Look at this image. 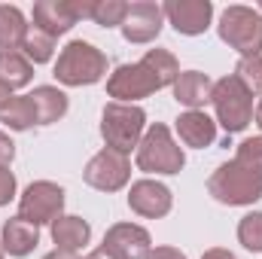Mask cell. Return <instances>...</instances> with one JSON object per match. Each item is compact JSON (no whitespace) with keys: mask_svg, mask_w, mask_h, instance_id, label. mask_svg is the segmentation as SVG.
<instances>
[{"mask_svg":"<svg viewBox=\"0 0 262 259\" xmlns=\"http://www.w3.org/2000/svg\"><path fill=\"white\" fill-rule=\"evenodd\" d=\"M85 259H110V256H107V253H104V250L98 247V250H92V253H89V256H85Z\"/></svg>","mask_w":262,"mask_h":259,"instance_id":"obj_36","label":"cell"},{"mask_svg":"<svg viewBox=\"0 0 262 259\" xmlns=\"http://www.w3.org/2000/svg\"><path fill=\"white\" fill-rule=\"evenodd\" d=\"M95 0H37L34 3V28L49 37L67 34L79 18H92Z\"/></svg>","mask_w":262,"mask_h":259,"instance_id":"obj_8","label":"cell"},{"mask_svg":"<svg viewBox=\"0 0 262 259\" xmlns=\"http://www.w3.org/2000/svg\"><path fill=\"white\" fill-rule=\"evenodd\" d=\"M259 12H262V0H259Z\"/></svg>","mask_w":262,"mask_h":259,"instance_id":"obj_38","label":"cell"},{"mask_svg":"<svg viewBox=\"0 0 262 259\" xmlns=\"http://www.w3.org/2000/svg\"><path fill=\"white\" fill-rule=\"evenodd\" d=\"M253 116H256V125L262 131V98H259V104H256V110H253Z\"/></svg>","mask_w":262,"mask_h":259,"instance_id":"obj_35","label":"cell"},{"mask_svg":"<svg viewBox=\"0 0 262 259\" xmlns=\"http://www.w3.org/2000/svg\"><path fill=\"white\" fill-rule=\"evenodd\" d=\"M165 18L174 25L177 34H186V37H198L210 28V18H213V3L210 0H168L162 6Z\"/></svg>","mask_w":262,"mask_h":259,"instance_id":"obj_12","label":"cell"},{"mask_svg":"<svg viewBox=\"0 0 262 259\" xmlns=\"http://www.w3.org/2000/svg\"><path fill=\"white\" fill-rule=\"evenodd\" d=\"M82 177H85V183H89L92 189H101V192H119V189L131 180V162H128L125 153H116V149L104 146L98 156L89 159Z\"/></svg>","mask_w":262,"mask_h":259,"instance_id":"obj_10","label":"cell"},{"mask_svg":"<svg viewBox=\"0 0 262 259\" xmlns=\"http://www.w3.org/2000/svg\"><path fill=\"white\" fill-rule=\"evenodd\" d=\"M140 61L152 70V76L162 82V89H165V85H174L177 76H180V64H177V58H174L168 49H149Z\"/></svg>","mask_w":262,"mask_h":259,"instance_id":"obj_23","label":"cell"},{"mask_svg":"<svg viewBox=\"0 0 262 259\" xmlns=\"http://www.w3.org/2000/svg\"><path fill=\"white\" fill-rule=\"evenodd\" d=\"M12 159H15V143H12V140H9V137L0 131V165L6 168Z\"/></svg>","mask_w":262,"mask_h":259,"instance_id":"obj_30","label":"cell"},{"mask_svg":"<svg viewBox=\"0 0 262 259\" xmlns=\"http://www.w3.org/2000/svg\"><path fill=\"white\" fill-rule=\"evenodd\" d=\"M0 259H3V247H0Z\"/></svg>","mask_w":262,"mask_h":259,"instance_id":"obj_37","label":"cell"},{"mask_svg":"<svg viewBox=\"0 0 262 259\" xmlns=\"http://www.w3.org/2000/svg\"><path fill=\"white\" fill-rule=\"evenodd\" d=\"M52 73L61 85H95L107 73V55L85 40H73L61 49Z\"/></svg>","mask_w":262,"mask_h":259,"instance_id":"obj_3","label":"cell"},{"mask_svg":"<svg viewBox=\"0 0 262 259\" xmlns=\"http://www.w3.org/2000/svg\"><path fill=\"white\" fill-rule=\"evenodd\" d=\"M177 134H180V140L186 146L204 149V146H210L216 140V122L204 110H186L177 119Z\"/></svg>","mask_w":262,"mask_h":259,"instance_id":"obj_17","label":"cell"},{"mask_svg":"<svg viewBox=\"0 0 262 259\" xmlns=\"http://www.w3.org/2000/svg\"><path fill=\"white\" fill-rule=\"evenodd\" d=\"M28 21L21 15L18 6H6L0 3V52H9V49H21V40L28 34Z\"/></svg>","mask_w":262,"mask_h":259,"instance_id":"obj_20","label":"cell"},{"mask_svg":"<svg viewBox=\"0 0 262 259\" xmlns=\"http://www.w3.org/2000/svg\"><path fill=\"white\" fill-rule=\"evenodd\" d=\"M238 241L244 244V250L262 253V210H253V213L241 217V223H238Z\"/></svg>","mask_w":262,"mask_h":259,"instance_id":"obj_26","label":"cell"},{"mask_svg":"<svg viewBox=\"0 0 262 259\" xmlns=\"http://www.w3.org/2000/svg\"><path fill=\"white\" fill-rule=\"evenodd\" d=\"M220 40L241 52V58H250V55H262V12L259 9H250V6H226L223 15H220Z\"/></svg>","mask_w":262,"mask_h":259,"instance_id":"obj_4","label":"cell"},{"mask_svg":"<svg viewBox=\"0 0 262 259\" xmlns=\"http://www.w3.org/2000/svg\"><path fill=\"white\" fill-rule=\"evenodd\" d=\"M250 95H262V55H250V58H241L235 73H232Z\"/></svg>","mask_w":262,"mask_h":259,"instance_id":"obj_27","label":"cell"},{"mask_svg":"<svg viewBox=\"0 0 262 259\" xmlns=\"http://www.w3.org/2000/svg\"><path fill=\"white\" fill-rule=\"evenodd\" d=\"M12 198H15V174L0 165V207L9 204Z\"/></svg>","mask_w":262,"mask_h":259,"instance_id":"obj_29","label":"cell"},{"mask_svg":"<svg viewBox=\"0 0 262 259\" xmlns=\"http://www.w3.org/2000/svg\"><path fill=\"white\" fill-rule=\"evenodd\" d=\"M146 259H186V253H180L177 247H156V250H149Z\"/></svg>","mask_w":262,"mask_h":259,"instance_id":"obj_31","label":"cell"},{"mask_svg":"<svg viewBox=\"0 0 262 259\" xmlns=\"http://www.w3.org/2000/svg\"><path fill=\"white\" fill-rule=\"evenodd\" d=\"M134 159H137V168L146 174H180L186 165L183 146H177V140L171 137V128L162 122L143 131Z\"/></svg>","mask_w":262,"mask_h":259,"instance_id":"obj_2","label":"cell"},{"mask_svg":"<svg viewBox=\"0 0 262 259\" xmlns=\"http://www.w3.org/2000/svg\"><path fill=\"white\" fill-rule=\"evenodd\" d=\"M143 125H146V113L137 104H116L110 101L101 113V137L110 149L125 153L128 156L131 146L140 143L143 137Z\"/></svg>","mask_w":262,"mask_h":259,"instance_id":"obj_6","label":"cell"},{"mask_svg":"<svg viewBox=\"0 0 262 259\" xmlns=\"http://www.w3.org/2000/svg\"><path fill=\"white\" fill-rule=\"evenodd\" d=\"M210 104L216 110V122L223 125L226 134H238L253 122V95L232 73L213 82Z\"/></svg>","mask_w":262,"mask_h":259,"instance_id":"obj_5","label":"cell"},{"mask_svg":"<svg viewBox=\"0 0 262 259\" xmlns=\"http://www.w3.org/2000/svg\"><path fill=\"white\" fill-rule=\"evenodd\" d=\"M125 12H128L125 0H95L92 3V21L101 28H122Z\"/></svg>","mask_w":262,"mask_h":259,"instance_id":"obj_25","label":"cell"},{"mask_svg":"<svg viewBox=\"0 0 262 259\" xmlns=\"http://www.w3.org/2000/svg\"><path fill=\"white\" fill-rule=\"evenodd\" d=\"M28 101H31L37 125H52L67 113V95L61 89H55V85H37L28 95Z\"/></svg>","mask_w":262,"mask_h":259,"instance_id":"obj_18","label":"cell"},{"mask_svg":"<svg viewBox=\"0 0 262 259\" xmlns=\"http://www.w3.org/2000/svg\"><path fill=\"white\" fill-rule=\"evenodd\" d=\"M92 238V226L82 220V217H70V213H61L55 223H52V241L58 244V250H82Z\"/></svg>","mask_w":262,"mask_h":259,"instance_id":"obj_19","label":"cell"},{"mask_svg":"<svg viewBox=\"0 0 262 259\" xmlns=\"http://www.w3.org/2000/svg\"><path fill=\"white\" fill-rule=\"evenodd\" d=\"M0 122H3V125H9L12 131H28L31 125H37L28 95H18V98H12V101H9V104L0 110Z\"/></svg>","mask_w":262,"mask_h":259,"instance_id":"obj_24","label":"cell"},{"mask_svg":"<svg viewBox=\"0 0 262 259\" xmlns=\"http://www.w3.org/2000/svg\"><path fill=\"white\" fill-rule=\"evenodd\" d=\"M31 79H34V64L18 49L0 52V82H6L9 89H25Z\"/></svg>","mask_w":262,"mask_h":259,"instance_id":"obj_21","label":"cell"},{"mask_svg":"<svg viewBox=\"0 0 262 259\" xmlns=\"http://www.w3.org/2000/svg\"><path fill=\"white\" fill-rule=\"evenodd\" d=\"M162 21H165V12L159 3L152 0H137L128 3V12H125V21H122V37L128 43H152L162 31Z\"/></svg>","mask_w":262,"mask_h":259,"instance_id":"obj_13","label":"cell"},{"mask_svg":"<svg viewBox=\"0 0 262 259\" xmlns=\"http://www.w3.org/2000/svg\"><path fill=\"white\" fill-rule=\"evenodd\" d=\"M213 95V82L207 73L201 70H180L177 82H174V98L177 104L189 107V110H201Z\"/></svg>","mask_w":262,"mask_h":259,"instance_id":"obj_15","label":"cell"},{"mask_svg":"<svg viewBox=\"0 0 262 259\" xmlns=\"http://www.w3.org/2000/svg\"><path fill=\"white\" fill-rule=\"evenodd\" d=\"M201 259H238V256L232 250H226V247H210V250H204Z\"/></svg>","mask_w":262,"mask_h":259,"instance_id":"obj_32","label":"cell"},{"mask_svg":"<svg viewBox=\"0 0 262 259\" xmlns=\"http://www.w3.org/2000/svg\"><path fill=\"white\" fill-rule=\"evenodd\" d=\"M43 259H79V256H76V253H70V250H58V247H55L52 253H46Z\"/></svg>","mask_w":262,"mask_h":259,"instance_id":"obj_34","label":"cell"},{"mask_svg":"<svg viewBox=\"0 0 262 259\" xmlns=\"http://www.w3.org/2000/svg\"><path fill=\"white\" fill-rule=\"evenodd\" d=\"M18 52H21L31 64H46V61H52V55H55V37L43 34L40 28H28V34H25Z\"/></svg>","mask_w":262,"mask_h":259,"instance_id":"obj_22","label":"cell"},{"mask_svg":"<svg viewBox=\"0 0 262 259\" xmlns=\"http://www.w3.org/2000/svg\"><path fill=\"white\" fill-rule=\"evenodd\" d=\"M162 89V82L152 76V70L143 64V61H134V64H119L110 79H107V95L116 101V104H134L140 98H149Z\"/></svg>","mask_w":262,"mask_h":259,"instance_id":"obj_9","label":"cell"},{"mask_svg":"<svg viewBox=\"0 0 262 259\" xmlns=\"http://www.w3.org/2000/svg\"><path fill=\"white\" fill-rule=\"evenodd\" d=\"M171 204H174V195H171V189L165 183H159V180H137V183H131L128 207L134 213H140L146 220H159V217H165L171 210Z\"/></svg>","mask_w":262,"mask_h":259,"instance_id":"obj_14","label":"cell"},{"mask_svg":"<svg viewBox=\"0 0 262 259\" xmlns=\"http://www.w3.org/2000/svg\"><path fill=\"white\" fill-rule=\"evenodd\" d=\"M12 98H15V95H12V89H9L6 82H0V110H3V107L12 101Z\"/></svg>","mask_w":262,"mask_h":259,"instance_id":"obj_33","label":"cell"},{"mask_svg":"<svg viewBox=\"0 0 262 259\" xmlns=\"http://www.w3.org/2000/svg\"><path fill=\"white\" fill-rule=\"evenodd\" d=\"M37 244H40V229H37V226H31L28 220L12 217V220H6V223H3L0 247H3L9 256H28Z\"/></svg>","mask_w":262,"mask_h":259,"instance_id":"obj_16","label":"cell"},{"mask_svg":"<svg viewBox=\"0 0 262 259\" xmlns=\"http://www.w3.org/2000/svg\"><path fill=\"white\" fill-rule=\"evenodd\" d=\"M235 162L244 165L247 171H256L262 174V137H247L238 143V153H235Z\"/></svg>","mask_w":262,"mask_h":259,"instance_id":"obj_28","label":"cell"},{"mask_svg":"<svg viewBox=\"0 0 262 259\" xmlns=\"http://www.w3.org/2000/svg\"><path fill=\"white\" fill-rule=\"evenodd\" d=\"M207 192L213 195L220 204L229 207H244V204H256L262 198V174L247 171L244 165H238L235 159L220 165L210 180H207Z\"/></svg>","mask_w":262,"mask_h":259,"instance_id":"obj_1","label":"cell"},{"mask_svg":"<svg viewBox=\"0 0 262 259\" xmlns=\"http://www.w3.org/2000/svg\"><path fill=\"white\" fill-rule=\"evenodd\" d=\"M61 210H64V189L58 186V183H52V180H37V183H31L21 198H18V217L21 220H28L31 226H52L58 217H61Z\"/></svg>","mask_w":262,"mask_h":259,"instance_id":"obj_7","label":"cell"},{"mask_svg":"<svg viewBox=\"0 0 262 259\" xmlns=\"http://www.w3.org/2000/svg\"><path fill=\"white\" fill-rule=\"evenodd\" d=\"M101 250L110 259H146L152 250V238L137 223H116L107 229Z\"/></svg>","mask_w":262,"mask_h":259,"instance_id":"obj_11","label":"cell"}]
</instances>
